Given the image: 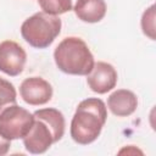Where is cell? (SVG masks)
Segmentation results:
<instances>
[{
    "instance_id": "cell-1",
    "label": "cell",
    "mask_w": 156,
    "mask_h": 156,
    "mask_svg": "<svg viewBox=\"0 0 156 156\" xmlns=\"http://www.w3.org/2000/svg\"><path fill=\"white\" fill-rule=\"evenodd\" d=\"M33 115L34 122L29 132L23 136V144L30 154H44L63 136L65 117L56 108H41Z\"/></svg>"
},
{
    "instance_id": "cell-2",
    "label": "cell",
    "mask_w": 156,
    "mask_h": 156,
    "mask_svg": "<svg viewBox=\"0 0 156 156\" xmlns=\"http://www.w3.org/2000/svg\"><path fill=\"white\" fill-rule=\"evenodd\" d=\"M107 110L101 99L89 98L79 102L71 122V136L80 144L88 145L98 139L106 123Z\"/></svg>"
},
{
    "instance_id": "cell-3",
    "label": "cell",
    "mask_w": 156,
    "mask_h": 156,
    "mask_svg": "<svg viewBox=\"0 0 156 156\" xmlns=\"http://www.w3.org/2000/svg\"><path fill=\"white\" fill-rule=\"evenodd\" d=\"M54 58L60 71L73 76L89 74L95 63L87 43L77 37L65 38L56 46Z\"/></svg>"
},
{
    "instance_id": "cell-4",
    "label": "cell",
    "mask_w": 156,
    "mask_h": 156,
    "mask_svg": "<svg viewBox=\"0 0 156 156\" xmlns=\"http://www.w3.org/2000/svg\"><path fill=\"white\" fill-rule=\"evenodd\" d=\"M61 32V20L45 12H37L21 26L23 39L33 48L45 49L52 44Z\"/></svg>"
},
{
    "instance_id": "cell-5",
    "label": "cell",
    "mask_w": 156,
    "mask_h": 156,
    "mask_svg": "<svg viewBox=\"0 0 156 156\" xmlns=\"http://www.w3.org/2000/svg\"><path fill=\"white\" fill-rule=\"evenodd\" d=\"M34 122V115L28 110L10 105L0 113V134L7 140L23 139Z\"/></svg>"
},
{
    "instance_id": "cell-6",
    "label": "cell",
    "mask_w": 156,
    "mask_h": 156,
    "mask_svg": "<svg viewBox=\"0 0 156 156\" xmlns=\"http://www.w3.org/2000/svg\"><path fill=\"white\" fill-rule=\"evenodd\" d=\"M27 61L24 49L12 40L0 43V71L7 76L16 77L22 73Z\"/></svg>"
},
{
    "instance_id": "cell-7",
    "label": "cell",
    "mask_w": 156,
    "mask_h": 156,
    "mask_svg": "<svg viewBox=\"0 0 156 156\" xmlns=\"http://www.w3.org/2000/svg\"><path fill=\"white\" fill-rule=\"evenodd\" d=\"M20 94L23 101L29 105H44L52 98V87L40 77H30L21 83Z\"/></svg>"
},
{
    "instance_id": "cell-8",
    "label": "cell",
    "mask_w": 156,
    "mask_h": 156,
    "mask_svg": "<svg viewBox=\"0 0 156 156\" xmlns=\"http://www.w3.org/2000/svg\"><path fill=\"white\" fill-rule=\"evenodd\" d=\"M87 83L94 93L105 94L116 87L117 71L112 65L98 61L94 63L90 73L87 74Z\"/></svg>"
},
{
    "instance_id": "cell-9",
    "label": "cell",
    "mask_w": 156,
    "mask_h": 156,
    "mask_svg": "<svg viewBox=\"0 0 156 156\" xmlns=\"http://www.w3.org/2000/svg\"><path fill=\"white\" fill-rule=\"evenodd\" d=\"M107 106L115 116L127 117L136 110L138 99L133 91L127 89H118L108 96Z\"/></svg>"
},
{
    "instance_id": "cell-10",
    "label": "cell",
    "mask_w": 156,
    "mask_h": 156,
    "mask_svg": "<svg viewBox=\"0 0 156 156\" xmlns=\"http://www.w3.org/2000/svg\"><path fill=\"white\" fill-rule=\"evenodd\" d=\"M73 11L80 21L96 23L105 17L106 4L105 0H77Z\"/></svg>"
},
{
    "instance_id": "cell-11",
    "label": "cell",
    "mask_w": 156,
    "mask_h": 156,
    "mask_svg": "<svg viewBox=\"0 0 156 156\" xmlns=\"http://www.w3.org/2000/svg\"><path fill=\"white\" fill-rule=\"evenodd\" d=\"M43 12L57 16L72 10V0H38Z\"/></svg>"
},
{
    "instance_id": "cell-12",
    "label": "cell",
    "mask_w": 156,
    "mask_h": 156,
    "mask_svg": "<svg viewBox=\"0 0 156 156\" xmlns=\"http://www.w3.org/2000/svg\"><path fill=\"white\" fill-rule=\"evenodd\" d=\"M16 89L9 80L0 77V113L10 105H15L17 101Z\"/></svg>"
},
{
    "instance_id": "cell-13",
    "label": "cell",
    "mask_w": 156,
    "mask_h": 156,
    "mask_svg": "<svg viewBox=\"0 0 156 156\" xmlns=\"http://www.w3.org/2000/svg\"><path fill=\"white\" fill-rule=\"evenodd\" d=\"M141 28L145 35L155 40V6L151 5L141 17Z\"/></svg>"
},
{
    "instance_id": "cell-14",
    "label": "cell",
    "mask_w": 156,
    "mask_h": 156,
    "mask_svg": "<svg viewBox=\"0 0 156 156\" xmlns=\"http://www.w3.org/2000/svg\"><path fill=\"white\" fill-rule=\"evenodd\" d=\"M11 146V140L5 139L4 136H1L0 134V156H4L9 152V149Z\"/></svg>"
}]
</instances>
